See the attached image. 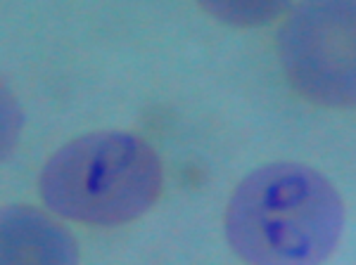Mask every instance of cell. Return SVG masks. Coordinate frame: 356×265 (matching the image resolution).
I'll return each instance as SVG.
<instances>
[{
    "mask_svg": "<svg viewBox=\"0 0 356 265\" xmlns=\"http://www.w3.org/2000/svg\"><path fill=\"white\" fill-rule=\"evenodd\" d=\"M223 225L231 249L250 265H321L340 244L344 206L328 178L283 161L235 187Z\"/></svg>",
    "mask_w": 356,
    "mask_h": 265,
    "instance_id": "cell-1",
    "label": "cell"
},
{
    "mask_svg": "<svg viewBox=\"0 0 356 265\" xmlns=\"http://www.w3.org/2000/svg\"><path fill=\"white\" fill-rule=\"evenodd\" d=\"M162 164L143 137L102 130L76 137L48 159L41 197L50 211L86 225H124L152 209Z\"/></svg>",
    "mask_w": 356,
    "mask_h": 265,
    "instance_id": "cell-2",
    "label": "cell"
},
{
    "mask_svg": "<svg viewBox=\"0 0 356 265\" xmlns=\"http://www.w3.org/2000/svg\"><path fill=\"white\" fill-rule=\"evenodd\" d=\"M278 57L297 93L323 107H356V3L297 8L278 31Z\"/></svg>",
    "mask_w": 356,
    "mask_h": 265,
    "instance_id": "cell-3",
    "label": "cell"
},
{
    "mask_svg": "<svg viewBox=\"0 0 356 265\" xmlns=\"http://www.w3.org/2000/svg\"><path fill=\"white\" fill-rule=\"evenodd\" d=\"M0 265H79V246L43 211L8 206L0 218Z\"/></svg>",
    "mask_w": 356,
    "mask_h": 265,
    "instance_id": "cell-4",
    "label": "cell"
},
{
    "mask_svg": "<svg viewBox=\"0 0 356 265\" xmlns=\"http://www.w3.org/2000/svg\"><path fill=\"white\" fill-rule=\"evenodd\" d=\"M288 5L278 0H204L202 10L233 26H261L278 19Z\"/></svg>",
    "mask_w": 356,
    "mask_h": 265,
    "instance_id": "cell-5",
    "label": "cell"
},
{
    "mask_svg": "<svg viewBox=\"0 0 356 265\" xmlns=\"http://www.w3.org/2000/svg\"><path fill=\"white\" fill-rule=\"evenodd\" d=\"M3 157H10L13 152V142L17 140V132H19V109H17V102H13V95H10L8 85H3Z\"/></svg>",
    "mask_w": 356,
    "mask_h": 265,
    "instance_id": "cell-6",
    "label": "cell"
}]
</instances>
